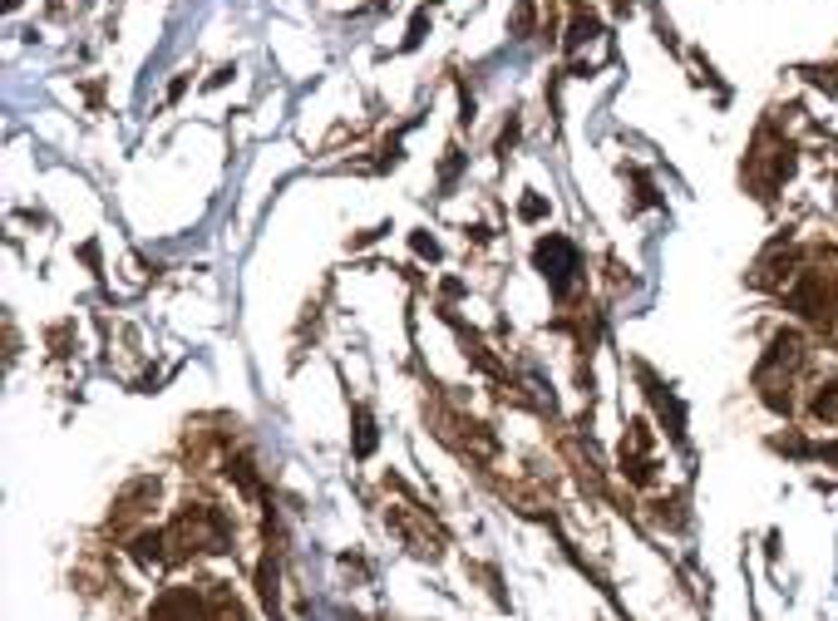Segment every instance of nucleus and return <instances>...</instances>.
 <instances>
[{
	"mask_svg": "<svg viewBox=\"0 0 838 621\" xmlns=\"http://www.w3.org/2000/svg\"><path fill=\"white\" fill-rule=\"evenodd\" d=\"M543 213H548L543 198H523V217H543Z\"/></svg>",
	"mask_w": 838,
	"mask_h": 621,
	"instance_id": "6e6552de",
	"label": "nucleus"
},
{
	"mask_svg": "<svg viewBox=\"0 0 838 621\" xmlns=\"http://www.w3.org/2000/svg\"><path fill=\"white\" fill-rule=\"evenodd\" d=\"M814 414H819V420H838V379H829V385L814 395Z\"/></svg>",
	"mask_w": 838,
	"mask_h": 621,
	"instance_id": "20e7f679",
	"label": "nucleus"
},
{
	"mask_svg": "<svg viewBox=\"0 0 838 621\" xmlns=\"http://www.w3.org/2000/svg\"><path fill=\"white\" fill-rule=\"evenodd\" d=\"M420 34H424V10H420L415 20H410V45H420Z\"/></svg>",
	"mask_w": 838,
	"mask_h": 621,
	"instance_id": "1a4fd4ad",
	"label": "nucleus"
},
{
	"mask_svg": "<svg viewBox=\"0 0 838 621\" xmlns=\"http://www.w3.org/2000/svg\"><path fill=\"white\" fill-rule=\"evenodd\" d=\"M528 26H533V6H528V0H523V6L513 10V30H519V34H528Z\"/></svg>",
	"mask_w": 838,
	"mask_h": 621,
	"instance_id": "0eeeda50",
	"label": "nucleus"
},
{
	"mask_svg": "<svg viewBox=\"0 0 838 621\" xmlns=\"http://www.w3.org/2000/svg\"><path fill=\"white\" fill-rule=\"evenodd\" d=\"M538 267H543L548 286H553L558 296H568V286H572V272H578V247H572V241H562V237H548V241H538Z\"/></svg>",
	"mask_w": 838,
	"mask_h": 621,
	"instance_id": "f257e3e1",
	"label": "nucleus"
},
{
	"mask_svg": "<svg viewBox=\"0 0 838 621\" xmlns=\"http://www.w3.org/2000/svg\"><path fill=\"white\" fill-rule=\"evenodd\" d=\"M154 621H203V602L193 592H168V597H158V607H154Z\"/></svg>",
	"mask_w": 838,
	"mask_h": 621,
	"instance_id": "7ed1b4c3",
	"label": "nucleus"
},
{
	"mask_svg": "<svg viewBox=\"0 0 838 621\" xmlns=\"http://www.w3.org/2000/svg\"><path fill=\"white\" fill-rule=\"evenodd\" d=\"M789 306L799 310L804 321H824L829 316V286H824L819 272H804L795 286H789Z\"/></svg>",
	"mask_w": 838,
	"mask_h": 621,
	"instance_id": "f03ea898",
	"label": "nucleus"
},
{
	"mask_svg": "<svg viewBox=\"0 0 838 621\" xmlns=\"http://www.w3.org/2000/svg\"><path fill=\"white\" fill-rule=\"evenodd\" d=\"M158 548H164V533H144L139 543H134V558H139V562H158V558H164Z\"/></svg>",
	"mask_w": 838,
	"mask_h": 621,
	"instance_id": "39448f33",
	"label": "nucleus"
},
{
	"mask_svg": "<svg viewBox=\"0 0 838 621\" xmlns=\"http://www.w3.org/2000/svg\"><path fill=\"white\" fill-rule=\"evenodd\" d=\"M355 424H361V434H355V454H361V459H365V454H371V448H375V430H371V414H365V410H361V414H355Z\"/></svg>",
	"mask_w": 838,
	"mask_h": 621,
	"instance_id": "423d86ee",
	"label": "nucleus"
}]
</instances>
